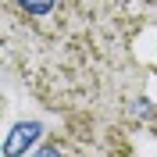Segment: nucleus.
<instances>
[{"instance_id":"obj_1","label":"nucleus","mask_w":157,"mask_h":157,"mask_svg":"<svg viewBox=\"0 0 157 157\" xmlns=\"http://www.w3.org/2000/svg\"><path fill=\"white\" fill-rule=\"evenodd\" d=\"M18 7L25 14H32V18H43V14H50L57 7V0H18Z\"/></svg>"},{"instance_id":"obj_3","label":"nucleus","mask_w":157,"mask_h":157,"mask_svg":"<svg viewBox=\"0 0 157 157\" xmlns=\"http://www.w3.org/2000/svg\"><path fill=\"white\" fill-rule=\"evenodd\" d=\"M100 4H104L107 11H125V7H136L139 0H100Z\"/></svg>"},{"instance_id":"obj_2","label":"nucleus","mask_w":157,"mask_h":157,"mask_svg":"<svg viewBox=\"0 0 157 157\" xmlns=\"http://www.w3.org/2000/svg\"><path fill=\"white\" fill-rule=\"evenodd\" d=\"M32 136H36V125H21V128H18V136H14V139H7V147H4V150H7V154H18V150H21V143H25V147L32 143Z\"/></svg>"}]
</instances>
